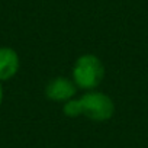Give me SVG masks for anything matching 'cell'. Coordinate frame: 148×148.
I'll list each match as a JSON object with an SVG mask.
<instances>
[{
	"label": "cell",
	"mask_w": 148,
	"mask_h": 148,
	"mask_svg": "<svg viewBox=\"0 0 148 148\" xmlns=\"http://www.w3.org/2000/svg\"><path fill=\"white\" fill-rule=\"evenodd\" d=\"M113 102L102 93H89L80 100L67 102L64 106V113L70 118L84 115L93 121H106L113 115Z\"/></svg>",
	"instance_id": "cell-1"
},
{
	"label": "cell",
	"mask_w": 148,
	"mask_h": 148,
	"mask_svg": "<svg viewBox=\"0 0 148 148\" xmlns=\"http://www.w3.org/2000/svg\"><path fill=\"white\" fill-rule=\"evenodd\" d=\"M103 65L96 55L86 54L80 57L74 65L73 77L76 84L82 89H95L103 79Z\"/></svg>",
	"instance_id": "cell-2"
},
{
	"label": "cell",
	"mask_w": 148,
	"mask_h": 148,
	"mask_svg": "<svg viewBox=\"0 0 148 148\" xmlns=\"http://www.w3.org/2000/svg\"><path fill=\"white\" fill-rule=\"evenodd\" d=\"M45 93L51 100L65 102V100H68L74 96V93H76V86L64 77H58V79H54L52 82H49Z\"/></svg>",
	"instance_id": "cell-3"
},
{
	"label": "cell",
	"mask_w": 148,
	"mask_h": 148,
	"mask_svg": "<svg viewBox=\"0 0 148 148\" xmlns=\"http://www.w3.org/2000/svg\"><path fill=\"white\" fill-rule=\"evenodd\" d=\"M19 70V57L12 48H0V80L12 79Z\"/></svg>",
	"instance_id": "cell-4"
},
{
	"label": "cell",
	"mask_w": 148,
	"mask_h": 148,
	"mask_svg": "<svg viewBox=\"0 0 148 148\" xmlns=\"http://www.w3.org/2000/svg\"><path fill=\"white\" fill-rule=\"evenodd\" d=\"M2 99H3V90H2V86H0V103H2Z\"/></svg>",
	"instance_id": "cell-5"
}]
</instances>
